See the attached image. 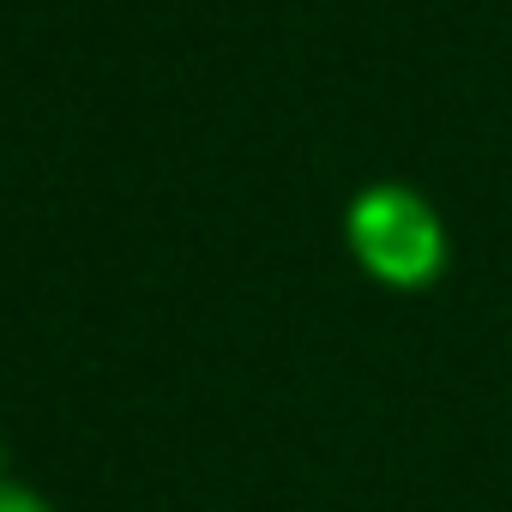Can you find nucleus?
<instances>
[{
	"instance_id": "nucleus-1",
	"label": "nucleus",
	"mask_w": 512,
	"mask_h": 512,
	"mask_svg": "<svg viewBox=\"0 0 512 512\" xmlns=\"http://www.w3.org/2000/svg\"><path fill=\"white\" fill-rule=\"evenodd\" d=\"M344 247L368 284L392 296H422L446 278L452 235L428 193L404 181H374L344 205Z\"/></svg>"
},
{
	"instance_id": "nucleus-2",
	"label": "nucleus",
	"mask_w": 512,
	"mask_h": 512,
	"mask_svg": "<svg viewBox=\"0 0 512 512\" xmlns=\"http://www.w3.org/2000/svg\"><path fill=\"white\" fill-rule=\"evenodd\" d=\"M0 512H55L37 488H25V482H13V476H0Z\"/></svg>"
}]
</instances>
